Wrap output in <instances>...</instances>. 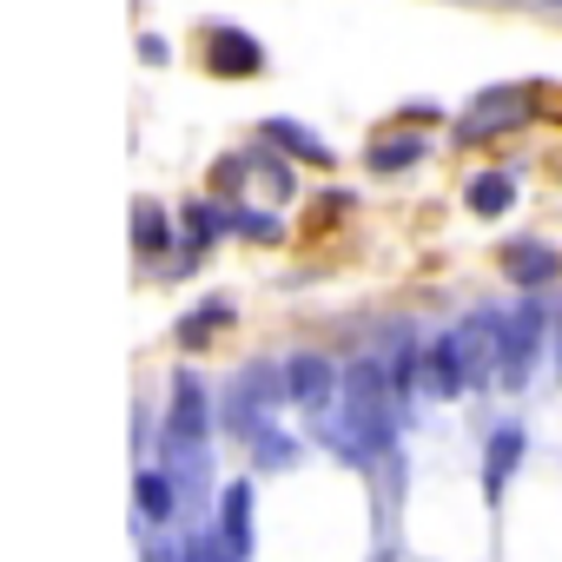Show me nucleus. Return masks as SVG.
I'll return each mask as SVG.
<instances>
[{
    "label": "nucleus",
    "instance_id": "f257e3e1",
    "mask_svg": "<svg viewBox=\"0 0 562 562\" xmlns=\"http://www.w3.org/2000/svg\"><path fill=\"white\" fill-rule=\"evenodd\" d=\"M278 397H292L285 364H245V378L225 391V424H232L238 437H251V430L271 424V404H278Z\"/></svg>",
    "mask_w": 562,
    "mask_h": 562
},
{
    "label": "nucleus",
    "instance_id": "f03ea898",
    "mask_svg": "<svg viewBox=\"0 0 562 562\" xmlns=\"http://www.w3.org/2000/svg\"><path fill=\"white\" fill-rule=\"evenodd\" d=\"M542 331H549V318H542L536 299H522L516 312H503V371H496L503 391H522V384H529L536 351H542Z\"/></svg>",
    "mask_w": 562,
    "mask_h": 562
},
{
    "label": "nucleus",
    "instance_id": "7ed1b4c3",
    "mask_svg": "<svg viewBox=\"0 0 562 562\" xmlns=\"http://www.w3.org/2000/svg\"><path fill=\"white\" fill-rule=\"evenodd\" d=\"M529 113H536V93H529V87H496V93H483V100L457 120V139H463V146H483V139L522 126Z\"/></svg>",
    "mask_w": 562,
    "mask_h": 562
},
{
    "label": "nucleus",
    "instance_id": "20e7f679",
    "mask_svg": "<svg viewBox=\"0 0 562 562\" xmlns=\"http://www.w3.org/2000/svg\"><path fill=\"white\" fill-rule=\"evenodd\" d=\"M285 384H292V404L312 411V417H325V411L345 404V371H338L331 358H318V351H299V358L285 364Z\"/></svg>",
    "mask_w": 562,
    "mask_h": 562
},
{
    "label": "nucleus",
    "instance_id": "39448f33",
    "mask_svg": "<svg viewBox=\"0 0 562 562\" xmlns=\"http://www.w3.org/2000/svg\"><path fill=\"white\" fill-rule=\"evenodd\" d=\"M205 67L212 74H225V80H251V74H265V47L245 34V27H205Z\"/></svg>",
    "mask_w": 562,
    "mask_h": 562
},
{
    "label": "nucleus",
    "instance_id": "423d86ee",
    "mask_svg": "<svg viewBox=\"0 0 562 562\" xmlns=\"http://www.w3.org/2000/svg\"><path fill=\"white\" fill-rule=\"evenodd\" d=\"M166 437H186V443H205V437H212V397H205L199 371H179V378H172V411H166Z\"/></svg>",
    "mask_w": 562,
    "mask_h": 562
},
{
    "label": "nucleus",
    "instance_id": "0eeeda50",
    "mask_svg": "<svg viewBox=\"0 0 562 562\" xmlns=\"http://www.w3.org/2000/svg\"><path fill=\"white\" fill-rule=\"evenodd\" d=\"M522 457H529L522 424H496V430H490V443H483V496H490V503L509 490V476H516V463H522Z\"/></svg>",
    "mask_w": 562,
    "mask_h": 562
},
{
    "label": "nucleus",
    "instance_id": "6e6552de",
    "mask_svg": "<svg viewBox=\"0 0 562 562\" xmlns=\"http://www.w3.org/2000/svg\"><path fill=\"white\" fill-rule=\"evenodd\" d=\"M133 509H139V529H166L172 522V509H179V476L159 463H146L139 476H133Z\"/></svg>",
    "mask_w": 562,
    "mask_h": 562
},
{
    "label": "nucleus",
    "instance_id": "1a4fd4ad",
    "mask_svg": "<svg viewBox=\"0 0 562 562\" xmlns=\"http://www.w3.org/2000/svg\"><path fill=\"white\" fill-rule=\"evenodd\" d=\"M503 271L516 278L522 292H536V285H549V278L562 271V258H555V245H542V238H509V245H503Z\"/></svg>",
    "mask_w": 562,
    "mask_h": 562
},
{
    "label": "nucleus",
    "instance_id": "9d476101",
    "mask_svg": "<svg viewBox=\"0 0 562 562\" xmlns=\"http://www.w3.org/2000/svg\"><path fill=\"white\" fill-rule=\"evenodd\" d=\"M218 542L232 549V555H251V483H225L218 490Z\"/></svg>",
    "mask_w": 562,
    "mask_h": 562
},
{
    "label": "nucleus",
    "instance_id": "9b49d317",
    "mask_svg": "<svg viewBox=\"0 0 562 562\" xmlns=\"http://www.w3.org/2000/svg\"><path fill=\"white\" fill-rule=\"evenodd\" d=\"M232 232V212L218 205V199H192L186 205V258H199L205 245H218Z\"/></svg>",
    "mask_w": 562,
    "mask_h": 562
},
{
    "label": "nucleus",
    "instance_id": "f8f14e48",
    "mask_svg": "<svg viewBox=\"0 0 562 562\" xmlns=\"http://www.w3.org/2000/svg\"><path fill=\"white\" fill-rule=\"evenodd\" d=\"M463 205H470L476 218H503V212L516 205V179H509V172H476V179L463 186Z\"/></svg>",
    "mask_w": 562,
    "mask_h": 562
},
{
    "label": "nucleus",
    "instance_id": "ddd939ff",
    "mask_svg": "<svg viewBox=\"0 0 562 562\" xmlns=\"http://www.w3.org/2000/svg\"><path fill=\"white\" fill-rule=\"evenodd\" d=\"M424 391H430V397H457V391H470V384H463V371H457V351H450V331L424 345Z\"/></svg>",
    "mask_w": 562,
    "mask_h": 562
},
{
    "label": "nucleus",
    "instance_id": "4468645a",
    "mask_svg": "<svg viewBox=\"0 0 562 562\" xmlns=\"http://www.w3.org/2000/svg\"><path fill=\"white\" fill-rule=\"evenodd\" d=\"M265 139L271 146H285L292 159H312V166H331V146L312 133V126H299V120H265Z\"/></svg>",
    "mask_w": 562,
    "mask_h": 562
},
{
    "label": "nucleus",
    "instance_id": "2eb2a0df",
    "mask_svg": "<svg viewBox=\"0 0 562 562\" xmlns=\"http://www.w3.org/2000/svg\"><path fill=\"white\" fill-rule=\"evenodd\" d=\"M225 325H232V299H205V305H192V312L179 318V345L199 351V345H205L212 331H225Z\"/></svg>",
    "mask_w": 562,
    "mask_h": 562
},
{
    "label": "nucleus",
    "instance_id": "dca6fc26",
    "mask_svg": "<svg viewBox=\"0 0 562 562\" xmlns=\"http://www.w3.org/2000/svg\"><path fill=\"white\" fill-rule=\"evenodd\" d=\"M166 245H172V225L159 218L153 199H139V205H133V251H139V258H166Z\"/></svg>",
    "mask_w": 562,
    "mask_h": 562
},
{
    "label": "nucleus",
    "instance_id": "f3484780",
    "mask_svg": "<svg viewBox=\"0 0 562 562\" xmlns=\"http://www.w3.org/2000/svg\"><path fill=\"white\" fill-rule=\"evenodd\" d=\"M245 443H251V463H258V470H292V463H299V443H292L285 430H278V424L251 430Z\"/></svg>",
    "mask_w": 562,
    "mask_h": 562
},
{
    "label": "nucleus",
    "instance_id": "a211bd4d",
    "mask_svg": "<svg viewBox=\"0 0 562 562\" xmlns=\"http://www.w3.org/2000/svg\"><path fill=\"white\" fill-rule=\"evenodd\" d=\"M424 153H430V146H424V133H397V139H378V146H371V172H411Z\"/></svg>",
    "mask_w": 562,
    "mask_h": 562
},
{
    "label": "nucleus",
    "instance_id": "6ab92c4d",
    "mask_svg": "<svg viewBox=\"0 0 562 562\" xmlns=\"http://www.w3.org/2000/svg\"><path fill=\"white\" fill-rule=\"evenodd\" d=\"M232 232H245V238H278V218H271V212H265V218H258V212H238Z\"/></svg>",
    "mask_w": 562,
    "mask_h": 562
},
{
    "label": "nucleus",
    "instance_id": "aec40b11",
    "mask_svg": "<svg viewBox=\"0 0 562 562\" xmlns=\"http://www.w3.org/2000/svg\"><path fill=\"white\" fill-rule=\"evenodd\" d=\"M139 60H153V67H166V60H172V47H166L159 34H146V41H139Z\"/></svg>",
    "mask_w": 562,
    "mask_h": 562
},
{
    "label": "nucleus",
    "instance_id": "412c9836",
    "mask_svg": "<svg viewBox=\"0 0 562 562\" xmlns=\"http://www.w3.org/2000/svg\"><path fill=\"white\" fill-rule=\"evenodd\" d=\"M404 120H411V126H430V120H437V106H430V100H417V106H404Z\"/></svg>",
    "mask_w": 562,
    "mask_h": 562
},
{
    "label": "nucleus",
    "instance_id": "4be33fe9",
    "mask_svg": "<svg viewBox=\"0 0 562 562\" xmlns=\"http://www.w3.org/2000/svg\"><path fill=\"white\" fill-rule=\"evenodd\" d=\"M555 8H562V0H555Z\"/></svg>",
    "mask_w": 562,
    "mask_h": 562
}]
</instances>
